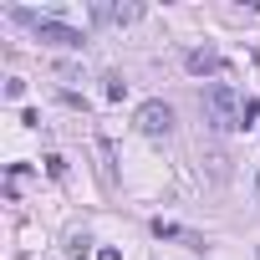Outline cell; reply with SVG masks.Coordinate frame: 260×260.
Returning <instances> with one entry per match:
<instances>
[{
    "label": "cell",
    "mask_w": 260,
    "mask_h": 260,
    "mask_svg": "<svg viewBox=\"0 0 260 260\" xmlns=\"http://www.w3.org/2000/svg\"><path fill=\"white\" fill-rule=\"evenodd\" d=\"M204 122L214 127V133H235V127L245 122V102L230 82H209L204 87Z\"/></svg>",
    "instance_id": "1"
},
{
    "label": "cell",
    "mask_w": 260,
    "mask_h": 260,
    "mask_svg": "<svg viewBox=\"0 0 260 260\" xmlns=\"http://www.w3.org/2000/svg\"><path fill=\"white\" fill-rule=\"evenodd\" d=\"M36 41H46V46H61V51H82V46H87V36H82L77 26L56 21V16H41V21H36Z\"/></svg>",
    "instance_id": "2"
},
{
    "label": "cell",
    "mask_w": 260,
    "mask_h": 260,
    "mask_svg": "<svg viewBox=\"0 0 260 260\" xmlns=\"http://www.w3.org/2000/svg\"><path fill=\"white\" fill-rule=\"evenodd\" d=\"M133 122H138V133H148V138H164L169 127H174V107H169L164 97H153V102H143V107H138V117H133Z\"/></svg>",
    "instance_id": "3"
},
{
    "label": "cell",
    "mask_w": 260,
    "mask_h": 260,
    "mask_svg": "<svg viewBox=\"0 0 260 260\" xmlns=\"http://www.w3.org/2000/svg\"><path fill=\"white\" fill-rule=\"evenodd\" d=\"M194 77H219L224 72V56L214 51V46H199V51H189V61H184Z\"/></svg>",
    "instance_id": "4"
},
{
    "label": "cell",
    "mask_w": 260,
    "mask_h": 260,
    "mask_svg": "<svg viewBox=\"0 0 260 260\" xmlns=\"http://www.w3.org/2000/svg\"><path fill=\"white\" fill-rule=\"evenodd\" d=\"M92 21L97 26H127V21H138V6H102V0H92Z\"/></svg>",
    "instance_id": "5"
},
{
    "label": "cell",
    "mask_w": 260,
    "mask_h": 260,
    "mask_svg": "<svg viewBox=\"0 0 260 260\" xmlns=\"http://www.w3.org/2000/svg\"><path fill=\"white\" fill-rule=\"evenodd\" d=\"M153 235H158V240H189V245H194V235H184L174 219H153ZM194 250H199V245H194Z\"/></svg>",
    "instance_id": "6"
},
{
    "label": "cell",
    "mask_w": 260,
    "mask_h": 260,
    "mask_svg": "<svg viewBox=\"0 0 260 260\" xmlns=\"http://www.w3.org/2000/svg\"><path fill=\"white\" fill-rule=\"evenodd\" d=\"M102 97H107V102H122V97H127V82H122V77H107Z\"/></svg>",
    "instance_id": "7"
},
{
    "label": "cell",
    "mask_w": 260,
    "mask_h": 260,
    "mask_svg": "<svg viewBox=\"0 0 260 260\" xmlns=\"http://www.w3.org/2000/svg\"><path fill=\"white\" fill-rule=\"evenodd\" d=\"M87 250H92V240H87V235H72V245H67V255H72V260H87Z\"/></svg>",
    "instance_id": "8"
},
{
    "label": "cell",
    "mask_w": 260,
    "mask_h": 260,
    "mask_svg": "<svg viewBox=\"0 0 260 260\" xmlns=\"http://www.w3.org/2000/svg\"><path fill=\"white\" fill-rule=\"evenodd\" d=\"M46 174H51V179H61V174H67V158H61V153H51V158H46Z\"/></svg>",
    "instance_id": "9"
},
{
    "label": "cell",
    "mask_w": 260,
    "mask_h": 260,
    "mask_svg": "<svg viewBox=\"0 0 260 260\" xmlns=\"http://www.w3.org/2000/svg\"><path fill=\"white\" fill-rule=\"evenodd\" d=\"M21 92H26V82H21V77H11V82H6V97H11V102H21Z\"/></svg>",
    "instance_id": "10"
},
{
    "label": "cell",
    "mask_w": 260,
    "mask_h": 260,
    "mask_svg": "<svg viewBox=\"0 0 260 260\" xmlns=\"http://www.w3.org/2000/svg\"><path fill=\"white\" fill-rule=\"evenodd\" d=\"M255 117H260V97H255V102H245V122H240V127H255Z\"/></svg>",
    "instance_id": "11"
},
{
    "label": "cell",
    "mask_w": 260,
    "mask_h": 260,
    "mask_svg": "<svg viewBox=\"0 0 260 260\" xmlns=\"http://www.w3.org/2000/svg\"><path fill=\"white\" fill-rule=\"evenodd\" d=\"M97 260H122V250H112V245H102V250H97Z\"/></svg>",
    "instance_id": "12"
},
{
    "label": "cell",
    "mask_w": 260,
    "mask_h": 260,
    "mask_svg": "<svg viewBox=\"0 0 260 260\" xmlns=\"http://www.w3.org/2000/svg\"><path fill=\"white\" fill-rule=\"evenodd\" d=\"M255 199H260V174H255Z\"/></svg>",
    "instance_id": "13"
}]
</instances>
